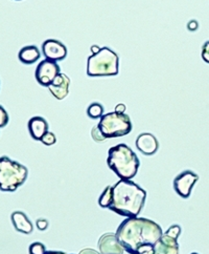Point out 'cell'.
I'll use <instances>...</instances> for the list:
<instances>
[{
    "instance_id": "obj_1",
    "label": "cell",
    "mask_w": 209,
    "mask_h": 254,
    "mask_svg": "<svg viewBox=\"0 0 209 254\" xmlns=\"http://www.w3.org/2000/svg\"><path fill=\"white\" fill-rule=\"evenodd\" d=\"M116 237L125 252L137 254L144 245H155L162 237L161 227L152 220L144 217H126L118 226Z\"/></svg>"
},
{
    "instance_id": "obj_2",
    "label": "cell",
    "mask_w": 209,
    "mask_h": 254,
    "mask_svg": "<svg viewBox=\"0 0 209 254\" xmlns=\"http://www.w3.org/2000/svg\"><path fill=\"white\" fill-rule=\"evenodd\" d=\"M113 197L109 209L118 215L135 217L143 209L147 191L131 180H120L112 186Z\"/></svg>"
},
{
    "instance_id": "obj_3",
    "label": "cell",
    "mask_w": 209,
    "mask_h": 254,
    "mask_svg": "<svg viewBox=\"0 0 209 254\" xmlns=\"http://www.w3.org/2000/svg\"><path fill=\"white\" fill-rule=\"evenodd\" d=\"M107 164L121 180H132L137 175L140 162L126 144H117L108 151Z\"/></svg>"
},
{
    "instance_id": "obj_4",
    "label": "cell",
    "mask_w": 209,
    "mask_h": 254,
    "mask_svg": "<svg viewBox=\"0 0 209 254\" xmlns=\"http://www.w3.org/2000/svg\"><path fill=\"white\" fill-rule=\"evenodd\" d=\"M86 72L89 77L116 76L120 72V57L110 48H101L88 57Z\"/></svg>"
},
{
    "instance_id": "obj_5",
    "label": "cell",
    "mask_w": 209,
    "mask_h": 254,
    "mask_svg": "<svg viewBox=\"0 0 209 254\" xmlns=\"http://www.w3.org/2000/svg\"><path fill=\"white\" fill-rule=\"evenodd\" d=\"M29 177V169L21 163L6 156L0 157V190L14 192L22 186Z\"/></svg>"
},
{
    "instance_id": "obj_6",
    "label": "cell",
    "mask_w": 209,
    "mask_h": 254,
    "mask_svg": "<svg viewBox=\"0 0 209 254\" xmlns=\"http://www.w3.org/2000/svg\"><path fill=\"white\" fill-rule=\"evenodd\" d=\"M97 126L106 139L125 137L133 128L130 117L126 114H118L116 112L105 114L99 119Z\"/></svg>"
},
{
    "instance_id": "obj_7",
    "label": "cell",
    "mask_w": 209,
    "mask_h": 254,
    "mask_svg": "<svg viewBox=\"0 0 209 254\" xmlns=\"http://www.w3.org/2000/svg\"><path fill=\"white\" fill-rule=\"evenodd\" d=\"M60 72L61 68L58 64V62L44 59L39 63L38 66L36 67L35 78L40 85L48 87Z\"/></svg>"
},
{
    "instance_id": "obj_8",
    "label": "cell",
    "mask_w": 209,
    "mask_h": 254,
    "mask_svg": "<svg viewBox=\"0 0 209 254\" xmlns=\"http://www.w3.org/2000/svg\"><path fill=\"white\" fill-rule=\"evenodd\" d=\"M199 176L192 170H184L179 174L174 180V189L179 196L188 198L192 194V190L198 182Z\"/></svg>"
},
{
    "instance_id": "obj_9",
    "label": "cell",
    "mask_w": 209,
    "mask_h": 254,
    "mask_svg": "<svg viewBox=\"0 0 209 254\" xmlns=\"http://www.w3.org/2000/svg\"><path fill=\"white\" fill-rule=\"evenodd\" d=\"M42 54L45 59L58 62L67 57V48L59 40L47 39L42 43Z\"/></svg>"
},
{
    "instance_id": "obj_10",
    "label": "cell",
    "mask_w": 209,
    "mask_h": 254,
    "mask_svg": "<svg viewBox=\"0 0 209 254\" xmlns=\"http://www.w3.org/2000/svg\"><path fill=\"white\" fill-rule=\"evenodd\" d=\"M97 245L101 254H124L125 252L123 245L114 233L103 234Z\"/></svg>"
},
{
    "instance_id": "obj_11",
    "label": "cell",
    "mask_w": 209,
    "mask_h": 254,
    "mask_svg": "<svg viewBox=\"0 0 209 254\" xmlns=\"http://www.w3.org/2000/svg\"><path fill=\"white\" fill-rule=\"evenodd\" d=\"M135 145L144 156H153L159 149V142L155 135L150 132H142L136 138Z\"/></svg>"
},
{
    "instance_id": "obj_12",
    "label": "cell",
    "mask_w": 209,
    "mask_h": 254,
    "mask_svg": "<svg viewBox=\"0 0 209 254\" xmlns=\"http://www.w3.org/2000/svg\"><path fill=\"white\" fill-rule=\"evenodd\" d=\"M47 88L49 89L50 94L57 100L65 99L69 94L70 78L64 72H60Z\"/></svg>"
},
{
    "instance_id": "obj_13",
    "label": "cell",
    "mask_w": 209,
    "mask_h": 254,
    "mask_svg": "<svg viewBox=\"0 0 209 254\" xmlns=\"http://www.w3.org/2000/svg\"><path fill=\"white\" fill-rule=\"evenodd\" d=\"M154 254H180L178 240L163 233L159 241L154 245Z\"/></svg>"
},
{
    "instance_id": "obj_14",
    "label": "cell",
    "mask_w": 209,
    "mask_h": 254,
    "mask_svg": "<svg viewBox=\"0 0 209 254\" xmlns=\"http://www.w3.org/2000/svg\"><path fill=\"white\" fill-rule=\"evenodd\" d=\"M27 128L31 137L36 141H41L43 135L48 131V123L42 117L36 116L30 119L27 123Z\"/></svg>"
},
{
    "instance_id": "obj_15",
    "label": "cell",
    "mask_w": 209,
    "mask_h": 254,
    "mask_svg": "<svg viewBox=\"0 0 209 254\" xmlns=\"http://www.w3.org/2000/svg\"><path fill=\"white\" fill-rule=\"evenodd\" d=\"M11 221L16 231L23 234H31L34 230V226L29 217L22 211H14L11 214Z\"/></svg>"
},
{
    "instance_id": "obj_16",
    "label": "cell",
    "mask_w": 209,
    "mask_h": 254,
    "mask_svg": "<svg viewBox=\"0 0 209 254\" xmlns=\"http://www.w3.org/2000/svg\"><path fill=\"white\" fill-rule=\"evenodd\" d=\"M41 57V53L36 45H26L18 53V59L25 65H32Z\"/></svg>"
},
{
    "instance_id": "obj_17",
    "label": "cell",
    "mask_w": 209,
    "mask_h": 254,
    "mask_svg": "<svg viewBox=\"0 0 209 254\" xmlns=\"http://www.w3.org/2000/svg\"><path fill=\"white\" fill-rule=\"evenodd\" d=\"M87 116L90 118V119H101V118L104 116V107L101 103H91L88 108H87Z\"/></svg>"
},
{
    "instance_id": "obj_18",
    "label": "cell",
    "mask_w": 209,
    "mask_h": 254,
    "mask_svg": "<svg viewBox=\"0 0 209 254\" xmlns=\"http://www.w3.org/2000/svg\"><path fill=\"white\" fill-rule=\"evenodd\" d=\"M112 197H113V191L112 186H107L103 193L98 198V205L102 208H110L112 204Z\"/></svg>"
},
{
    "instance_id": "obj_19",
    "label": "cell",
    "mask_w": 209,
    "mask_h": 254,
    "mask_svg": "<svg viewBox=\"0 0 209 254\" xmlns=\"http://www.w3.org/2000/svg\"><path fill=\"white\" fill-rule=\"evenodd\" d=\"M29 252L30 254H45L46 253V247L40 242H35L30 245Z\"/></svg>"
},
{
    "instance_id": "obj_20",
    "label": "cell",
    "mask_w": 209,
    "mask_h": 254,
    "mask_svg": "<svg viewBox=\"0 0 209 254\" xmlns=\"http://www.w3.org/2000/svg\"><path fill=\"white\" fill-rule=\"evenodd\" d=\"M41 142H42V144L45 145V146H51V145L57 143V137H56V134H54V133L51 132V131H47V132L45 133V134L43 135V137H42Z\"/></svg>"
},
{
    "instance_id": "obj_21",
    "label": "cell",
    "mask_w": 209,
    "mask_h": 254,
    "mask_svg": "<svg viewBox=\"0 0 209 254\" xmlns=\"http://www.w3.org/2000/svg\"><path fill=\"white\" fill-rule=\"evenodd\" d=\"M91 135H92L93 141H95V142H97V143H102V142H104V141L107 140L105 135L102 133L101 129L98 128L97 125H95V126L92 127V129H91Z\"/></svg>"
},
{
    "instance_id": "obj_22",
    "label": "cell",
    "mask_w": 209,
    "mask_h": 254,
    "mask_svg": "<svg viewBox=\"0 0 209 254\" xmlns=\"http://www.w3.org/2000/svg\"><path fill=\"white\" fill-rule=\"evenodd\" d=\"M166 234L168 235V237L172 238V239L178 240V238L180 237V234H181V227L178 226V225L170 226L169 228L167 230Z\"/></svg>"
},
{
    "instance_id": "obj_23",
    "label": "cell",
    "mask_w": 209,
    "mask_h": 254,
    "mask_svg": "<svg viewBox=\"0 0 209 254\" xmlns=\"http://www.w3.org/2000/svg\"><path fill=\"white\" fill-rule=\"evenodd\" d=\"M8 120H10V117H8L7 112L3 106L0 105V128L5 127L8 123Z\"/></svg>"
},
{
    "instance_id": "obj_24",
    "label": "cell",
    "mask_w": 209,
    "mask_h": 254,
    "mask_svg": "<svg viewBox=\"0 0 209 254\" xmlns=\"http://www.w3.org/2000/svg\"><path fill=\"white\" fill-rule=\"evenodd\" d=\"M201 56H202L203 61H205L206 63H208V64H209V41H206L203 44Z\"/></svg>"
},
{
    "instance_id": "obj_25",
    "label": "cell",
    "mask_w": 209,
    "mask_h": 254,
    "mask_svg": "<svg viewBox=\"0 0 209 254\" xmlns=\"http://www.w3.org/2000/svg\"><path fill=\"white\" fill-rule=\"evenodd\" d=\"M137 254H154V245H144L139 248Z\"/></svg>"
},
{
    "instance_id": "obj_26",
    "label": "cell",
    "mask_w": 209,
    "mask_h": 254,
    "mask_svg": "<svg viewBox=\"0 0 209 254\" xmlns=\"http://www.w3.org/2000/svg\"><path fill=\"white\" fill-rule=\"evenodd\" d=\"M36 225H37L38 229H39L40 231H44V230L47 229V227H48V221L45 220V219H39V220H37V222H36Z\"/></svg>"
},
{
    "instance_id": "obj_27",
    "label": "cell",
    "mask_w": 209,
    "mask_h": 254,
    "mask_svg": "<svg viewBox=\"0 0 209 254\" xmlns=\"http://www.w3.org/2000/svg\"><path fill=\"white\" fill-rule=\"evenodd\" d=\"M199 29V22L197 20H190L187 23V30L190 32H195Z\"/></svg>"
},
{
    "instance_id": "obj_28",
    "label": "cell",
    "mask_w": 209,
    "mask_h": 254,
    "mask_svg": "<svg viewBox=\"0 0 209 254\" xmlns=\"http://www.w3.org/2000/svg\"><path fill=\"white\" fill-rule=\"evenodd\" d=\"M125 110H126L125 105L124 103H120V104H117V105L115 106L114 112H116V113H118V114H125Z\"/></svg>"
},
{
    "instance_id": "obj_29",
    "label": "cell",
    "mask_w": 209,
    "mask_h": 254,
    "mask_svg": "<svg viewBox=\"0 0 209 254\" xmlns=\"http://www.w3.org/2000/svg\"><path fill=\"white\" fill-rule=\"evenodd\" d=\"M79 254H101V253L91 248H85L83 250H81Z\"/></svg>"
},
{
    "instance_id": "obj_30",
    "label": "cell",
    "mask_w": 209,
    "mask_h": 254,
    "mask_svg": "<svg viewBox=\"0 0 209 254\" xmlns=\"http://www.w3.org/2000/svg\"><path fill=\"white\" fill-rule=\"evenodd\" d=\"M99 50H101V48L98 47V45H91V48H90V51H91V54H96Z\"/></svg>"
},
{
    "instance_id": "obj_31",
    "label": "cell",
    "mask_w": 209,
    "mask_h": 254,
    "mask_svg": "<svg viewBox=\"0 0 209 254\" xmlns=\"http://www.w3.org/2000/svg\"><path fill=\"white\" fill-rule=\"evenodd\" d=\"M45 254H66V253L62 251H46Z\"/></svg>"
},
{
    "instance_id": "obj_32",
    "label": "cell",
    "mask_w": 209,
    "mask_h": 254,
    "mask_svg": "<svg viewBox=\"0 0 209 254\" xmlns=\"http://www.w3.org/2000/svg\"><path fill=\"white\" fill-rule=\"evenodd\" d=\"M14 1H21V0H14Z\"/></svg>"
},
{
    "instance_id": "obj_33",
    "label": "cell",
    "mask_w": 209,
    "mask_h": 254,
    "mask_svg": "<svg viewBox=\"0 0 209 254\" xmlns=\"http://www.w3.org/2000/svg\"><path fill=\"white\" fill-rule=\"evenodd\" d=\"M192 254H199V253H196V252H194V253H192Z\"/></svg>"
}]
</instances>
